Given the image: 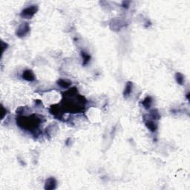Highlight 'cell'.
Here are the masks:
<instances>
[{"label":"cell","mask_w":190,"mask_h":190,"mask_svg":"<svg viewBox=\"0 0 190 190\" xmlns=\"http://www.w3.org/2000/svg\"><path fill=\"white\" fill-rule=\"evenodd\" d=\"M38 11V7L36 5H31L30 7H28L26 8L22 11L21 16L22 17H25V18H31L34 16Z\"/></svg>","instance_id":"obj_2"},{"label":"cell","mask_w":190,"mask_h":190,"mask_svg":"<svg viewBox=\"0 0 190 190\" xmlns=\"http://www.w3.org/2000/svg\"><path fill=\"white\" fill-rule=\"evenodd\" d=\"M132 88H133V83L131 82H128L126 83L125 88L123 91V96L124 97H128L129 95L131 94V92H132Z\"/></svg>","instance_id":"obj_7"},{"label":"cell","mask_w":190,"mask_h":190,"mask_svg":"<svg viewBox=\"0 0 190 190\" xmlns=\"http://www.w3.org/2000/svg\"><path fill=\"white\" fill-rule=\"evenodd\" d=\"M175 79L177 83L180 85H183V82H184V77L181 73H176L175 74Z\"/></svg>","instance_id":"obj_11"},{"label":"cell","mask_w":190,"mask_h":190,"mask_svg":"<svg viewBox=\"0 0 190 190\" xmlns=\"http://www.w3.org/2000/svg\"><path fill=\"white\" fill-rule=\"evenodd\" d=\"M40 123V120L38 118L36 115H32L30 117H21L17 118V124L19 126H20L22 129H27L28 126H30V129H36L39 127Z\"/></svg>","instance_id":"obj_1"},{"label":"cell","mask_w":190,"mask_h":190,"mask_svg":"<svg viewBox=\"0 0 190 190\" xmlns=\"http://www.w3.org/2000/svg\"><path fill=\"white\" fill-rule=\"evenodd\" d=\"M1 109H2V120H3L4 117H5V112H7V110L5 109L2 106V107H1Z\"/></svg>","instance_id":"obj_14"},{"label":"cell","mask_w":190,"mask_h":190,"mask_svg":"<svg viewBox=\"0 0 190 190\" xmlns=\"http://www.w3.org/2000/svg\"><path fill=\"white\" fill-rule=\"evenodd\" d=\"M22 77V78H23L24 80L29 81V82L34 81V80H35V76H34V74L33 73V71L31 70L24 71Z\"/></svg>","instance_id":"obj_5"},{"label":"cell","mask_w":190,"mask_h":190,"mask_svg":"<svg viewBox=\"0 0 190 190\" xmlns=\"http://www.w3.org/2000/svg\"><path fill=\"white\" fill-rule=\"evenodd\" d=\"M57 84L59 85L60 87H62V88H67L71 85V82H69V81L68 80H65L59 79V80L57 81Z\"/></svg>","instance_id":"obj_10"},{"label":"cell","mask_w":190,"mask_h":190,"mask_svg":"<svg viewBox=\"0 0 190 190\" xmlns=\"http://www.w3.org/2000/svg\"><path fill=\"white\" fill-rule=\"evenodd\" d=\"M152 99L151 97H149V96L146 97L144 100L142 101V105L144 106L146 109L150 108L151 106H152Z\"/></svg>","instance_id":"obj_8"},{"label":"cell","mask_w":190,"mask_h":190,"mask_svg":"<svg viewBox=\"0 0 190 190\" xmlns=\"http://www.w3.org/2000/svg\"><path fill=\"white\" fill-rule=\"evenodd\" d=\"M81 56L83 57V65H86L90 62L91 56L85 51H81Z\"/></svg>","instance_id":"obj_9"},{"label":"cell","mask_w":190,"mask_h":190,"mask_svg":"<svg viewBox=\"0 0 190 190\" xmlns=\"http://www.w3.org/2000/svg\"><path fill=\"white\" fill-rule=\"evenodd\" d=\"M30 31V26L28 23H23L20 25L16 31V34L19 37H23Z\"/></svg>","instance_id":"obj_3"},{"label":"cell","mask_w":190,"mask_h":190,"mask_svg":"<svg viewBox=\"0 0 190 190\" xmlns=\"http://www.w3.org/2000/svg\"><path fill=\"white\" fill-rule=\"evenodd\" d=\"M151 117H152L153 120H159L160 118V115L157 109H153L151 111Z\"/></svg>","instance_id":"obj_12"},{"label":"cell","mask_w":190,"mask_h":190,"mask_svg":"<svg viewBox=\"0 0 190 190\" xmlns=\"http://www.w3.org/2000/svg\"><path fill=\"white\" fill-rule=\"evenodd\" d=\"M144 121H145L146 126L152 132H154V131H156L157 129H158V126H157V124L155 123L153 120H149V119H148V120L144 119Z\"/></svg>","instance_id":"obj_6"},{"label":"cell","mask_w":190,"mask_h":190,"mask_svg":"<svg viewBox=\"0 0 190 190\" xmlns=\"http://www.w3.org/2000/svg\"><path fill=\"white\" fill-rule=\"evenodd\" d=\"M2 53L3 54L4 51H5V49H7V47L8 46V45H7V43H5L3 41H2Z\"/></svg>","instance_id":"obj_13"},{"label":"cell","mask_w":190,"mask_h":190,"mask_svg":"<svg viewBox=\"0 0 190 190\" xmlns=\"http://www.w3.org/2000/svg\"><path fill=\"white\" fill-rule=\"evenodd\" d=\"M57 187V181L54 178H49L45 183V189L52 190Z\"/></svg>","instance_id":"obj_4"}]
</instances>
